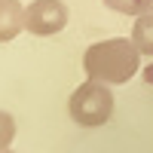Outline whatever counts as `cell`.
<instances>
[{
    "label": "cell",
    "mask_w": 153,
    "mask_h": 153,
    "mask_svg": "<svg viewBox=\"0 0 153 153\" xmlns=\"http://www.w3.org/2000/svg\"><path fill=\"white\" fill-rule=\"evenodd\" d=\"M22 31H25V6L19 0H0V43H9Z\"/></svg>",
    "instance_id": "277c9868"
},
{
    "label": "cell",
    "mask_w": 153,
    "mask_h": 153,
    "mask_svg": "<svg viewBox=\"0 0 153 153\" xmlns=\"http://www.w3.org/2000/svg\"><path fill=\"white\" fill-rule=\"evenodd\" d=\"M68 25V6L61 0H34L31 6H25V31L34 37H52L65 31Z\"/></svg>",
    "instance_id": "3957f363"
},
{
    "label": "cell",
    "mask_w": 153,
    "mask_h": 153,
    "mask_svg": "<svg viewBox=\"0 0 153 153\" xmlns=\"http://www.w3.org/2000/svg\"><path fill=\"white\" fill-rule=\"evenodd\" d=\"M104 6L123 12V16H144L153 9V0H104Z\"/></svg>",
    "instance_id": "8992f818"
},
{
    "label": "cell",
    "mask_w": 153,
    "mask_h": 153,
    "mask_svg": "<svg viewBox=\"0 0 153 153\" xmlns=\"http://www.w3.org/2000/svg\"><path fill=\"white\" fill-rule=\"evenodd\" d=\"M68 110H71V120L76 126H86V129L104 126L110 120V113H113V92L107 89V83L89 80V83L74 89Z\"/></svg>",
    "instance_id": "7a4b0ae2"
},
{
    "label": "cell",
    "mask_w": 153,
    "mask_h": 153,
    "mask_svg": "<svg viewBox=\"0 0 153 153\" xmlns=\"http://www.w3.org/2000/svg\"><path fill=\"white\" fill-rule=\"evenodd\" d=\"M12 138H16V120L6 110H0V150H9Z\"/></svg>",
    "instance_id": "52a82bcc"
},
{
    "label": "cell",
    "mask_w": 153,
    "mask_h": 153,
    "mask_svg": "<svg viewBox=\"0 0 153 153\" xmlns=\"http://www.w3.org/2000/svg\"><path fill=\"white\" fill-rule=\"evenodd\" d=\"M0 153H12V150H0Z\"/></svg>",
    "instance_id": "ba28073f"
},
{
    "label": "cell",
    "mask_w": 153,
    "mask_h": 153,
    "mask_svg": "<svg viewBox=\"0 0 153 153\" xmlns=\"http://www.w3.org/2000/svg\"><path fill=\"white\" fill-rule=\"evenodd\" d=\"M138 65H141V52L129 37H113V40L92 43L83 55L86 76L95 83H107V86L129 83L138 74Z\"/></svg>",
    "instance_id": "6da1fadb"
},
{
    "label": "cell",
    "mask_w": 153,
    "mask_h": 153,
    "mask_svg": "<svg viewBox=\"0 0 153 153\" xmlns=\"http://www.w3.org/2000/svg\"><path fill=\"white\" fill-rule=\"evenodd\" d=\"M132 43L138 46L141 55H150L153 58V9L144 12V16H138L135 28H132Z\"/></svg>",
    "instance_id": "5b68a950"
}]
</instances>
